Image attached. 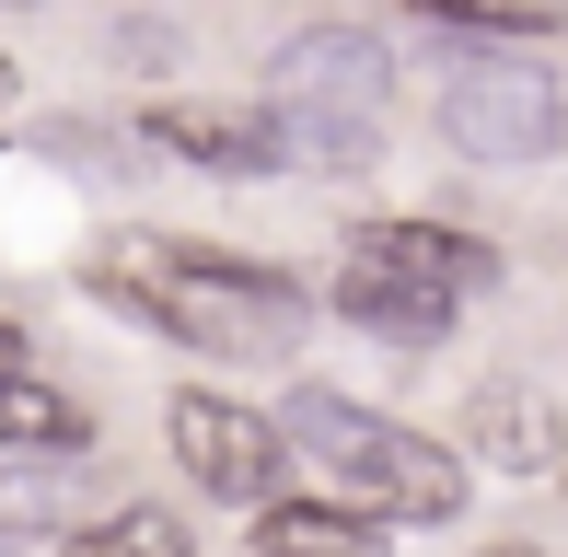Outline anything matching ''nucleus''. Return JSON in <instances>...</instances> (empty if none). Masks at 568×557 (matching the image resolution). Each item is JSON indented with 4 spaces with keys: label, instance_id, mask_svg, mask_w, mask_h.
Here are the masks:
<instances>
[{
    "label": "nucleus",
    "instance_id": "nucleus-13",
    "mask_svg": "<svg viewBox=\"0 0 568 557\" xmlns=\"http://www.w3.org/2000/svg\"><path fill=\"white\" fill-rule=\"evenodd\" d=\"M429 23H487V36H534L546 23V0H418Z\"/></svg>",
    "mask_w": 568,
    "mask_h": 557
},
{
    "label": "nucleus",
    "instance_id": "nucleus-4",
    "mask_svg": "<svg viewBox=\"0 0 568 557\" xmlns=\"http://www.w3.org/2000/svg\"><path fill=\"white\" fill-rule=\"evenodd\" d=\"M163 429H174V465H186L210 499H255V512H267L278 476H291V442H278V418H255L244 395L186 384V395L163 407Z\"/></svg>",
    "mask_w": 568,
    "mask_h": 557
},
{
    "label": "nucleus",
    "instance_id": "nucleus-10",
    "mask_svg": "<svg viewBox=\"0 0 568 557\" xmlns=\"http://www.w3.org/2000/svg\"><path fill=\"white\" fill-rule=\"evenodd\" d=\"M70 442H82V407H70V395H47L36 372L0 384V453H70Z\"/></svg>",
    "mask_w": 568,
    "mask_h": 557
},
{
    "label": "nucleus",
    "instance_id": "nucleus-15",
    "mask_svg": "<svg viewBox=\"0 0 568 557\" xmlns=\"http://www.w3.org/2000/svg\"><path fill=\"white\" fill-rule=\"evenodd\" d=\"M476 557H546V546H476Z\"/></svg>",
    "mask_w": 568,
    "mask_h": 557
},
{
    "label": "nucleus",
    "instance_id": "nucleus-14",
    "mask_svg": "<svg viewBox=\"0 0 568 557\" xmlns=\"http://www.w3.org/2000/svg\"><path fill=\"white\" fill-rule=\"evenodd\" d=\"M0 384H23V325H0Z\"/></svg>",
    "mask_w": 568,
    "mask_h": 557
},
{
    "label": "nucleus",
    "instance_id": "nucleus-2",
    "mask_svg": "<svg viewBox=\"0 0 568 557\" xmlns=\"http://www.w3.org/2000/svg\"><path fill=\"white\" fill-rule=\"evenodd\" d=\"M383 117H395V59L359 23H314L267 59V129L302 163H372Z\"/></svg>",
    "mask_w": 568,
    "mask_h": 557
},
{
    "label": "nucleus",
    "instance_id": "nucleus-7",
    "mask_svg": "<svg viewBox=\"0 0 568 557\" xmlns=\"http://www.w3.org/2000/svg\"><path fill=\"white\" fill-rule=\"evenodd\" d=\"M255 557H383V523H359L348 499H267Z\"/></svg>",
    "mask_w": 568,
    "mask_h": 557
},
{
    "label": "nucleus",
    "instance_id": "nucleus-6",
    "mask_svg": "<svg viewBox=\"0 0 568 557\" xmlns=\"http://www.w3.org/2000/svg\"><path fill=\"white\" fill-rule=\"evenodd\" d=\"M464 453L499 476H568V418L534 384H476L464 395Z\"/></svg>",
    "mask_w": 568,
    "mask_h": 557
},
{
    "label": "nucleus",
    "instance_id": "nucleus-1",
    "mask_svg": "<svg viewBox=\"0 0 568 557\" xmlns=\"http://www.w3.org/2000/svg\"><path fill=\"white\" fill-rule=\"evenodd\" d=\"M278 442L314 453L359 523H453L464 512V465H453V453L429 442V429H395V418L348 407V395H314V384H302L291 407H278Z\"/></svg>",
    "mask_w": 568,
    "mask_h": 557
},
{
    "label": "nucleus",
    "instance_id": "nucleus-5",
    "mask_svg": "<svg viewBox=\"0 0 568 557\" xmlns=\"http://www.w3.org/2000/svg\"><path fill=\"white\" fill-rule=\"evenodd\" d=\"M348 267H383V278H406V291H442V302H464L476 278H499V244L487 233H464V221H359L348 233Z\"/></svg>",
    "mask_w": 568,
    "mask_h": 557
},
{
    "label": "nucleus",
    "instance_id": "nucleus-16",
    "mask_svg": "<svg viewBox=\"0 0 568 557\" xmlns=\"http://www.w3.org/2000/svg\"><path fill=\"white\" fill-rule=\"evenodd\" d=\"M0 105H12V59H0Z\"/></svg>",
    "mask_w": 568,
    "mask_h": 557
},
{
    "label": "nucleus",
    "instance_id": "nucleus-9",
    "mask_svg": "<svg viewBox=\"0 0 568 557\" xmlns=\"http://www.w3.org/2000/svg\"><path fill=\"white\" fill-rule=\"evenodd\" d=\"M59 557H197V546H186V523H174L163 499H128V512H105V523H70Z\"/></svg>",
    "mask_w": 568,
    "mask_h": 557
},
{
    "label": "nucleus",
    "instance_id": "nucleus-12",
    "mask_svg": "<svg viewBox=\"0 0 568 557\" xmlns=\"http://www.w3.org/2000/svg\"><path fill=\"white\" fill-rule=\"evenodd\" d=\"M70 512V465H0V535H36Z\"/></svg>",
    "mask_w": 568,
    "mask_h": 557
},
{
    "label": "nucleus",
    "instance_id": "nucleus-8",
    "mask_svg": "<svg viewBox=\"0 0 568 557\" xmlns=\"http://www.w3.org/2000/svg\"><path fill=\"white\" fill-rule=\"evenodd\" d=\"M337 314H348V325H372V337L429 348V337L453 325V302H442V291H406V278H383V267H337Z\"/></svg>",
    "mask_w": 568,
    "mask_h": 557
},
{
    "label": "nucleus",
    "instance_id": "nucleus-17",
    "mask_svg": "<svg viewBox=\"0 0 568 557\" xmlns=\"http://www.w3.org/2000/svg\"><path fill=\"white\" fill-rule=\"evenodd\" d=\"M0 12H36V0H0Z\"/></svg>",
    "mask_w": 568,
    "mask_h": 557
},
{
    "label": "nucleus",
    "instance_id": "nucleus-3",
    "mask_svg": "<svg viewBox=\"0 0 568 557\" xmlns=\"http://www.w3.org/2000/svg\"><path fill=\"white\" fill-rule=\"evenodd\" d=\"M442 129L464 163H546V151L568 140V105H557V82L534 59H453V82H442Z\"/></svg>",
    "mask_w": 568,
    "mask_h": 557
},
{
    "label": "nucleus",
    "instance_id": "nucleus-18",
    "mask_svg": "<svg viewBox=\"0 0 568 557\" xmlns=\"http://www.w3.org/2000/svg\"><path fill=\"white\" fill-rule=\"evenodd\" d=\"M546 12H557V0H546Z\"/></svg>",
    "mask_w": 568,
    "mask_h": 557
},
{
    "label": "nucleus",
    "instance_id": "nucleus-11",
    "mask_svg": "<svg viewBox=\"0 0 568 557\" xmlns=\"http://www.w3.org/2000/svg\"><path fill=\"white\" fill-rule=\"evenodd\" d=\"M174 151H197V163H278V129H244V117H197V105H163L151 117Z\"/></svg>",
    "mask_w": 568,
    "mask_h": 557
}]
</instances>
